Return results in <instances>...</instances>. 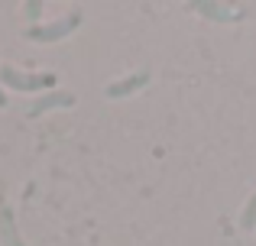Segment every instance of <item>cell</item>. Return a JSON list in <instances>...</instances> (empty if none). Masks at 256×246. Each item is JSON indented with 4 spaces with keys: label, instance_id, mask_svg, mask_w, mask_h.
Here are the masks:
<instances>
[{
    "label": "cell",
    "instance_id": "obj_1",
    "mask_svg": "<svg viewBox=\"0 0 256 246\" xmlns=\"http://www.w3.org/2000/svg\"><path fill=\"white\" fill-rule=\"evenodd\" d=\"M0 81L10 91H23V94L56 91V75L52 71H23V68H13V65H0Z\"/></svg>",
    "mask_w": 256,
    "mask_h": 246
},
{
    "label": "cell",
    "instance_id": "obj_2",
    "mask_svg": "<svg viewBox=\"0 0 256 246\" xmlns=\"http://www.w3.org/2000/svg\"><path fill=\"white\" fill-rule=\"evenodd\" d=\"M82 19H84L82 10H72V13H65V16L52 19V23H36V26H30L23 36L30 39V42H62V39H68L72 32L82 26Z\"/></svg>",
    "mask_w": 256,
    "mask_h": 246
},
{
    "label": "cell",
    "instance_id": "obj_3",
    "mask_svg": "<svg viewBox=\"0 0 256 246\" xmlns=\"http://www.w3.org/2000/svg\"><path fill=\"white\" fill-rule=\"evenodd\" d=\"M58 107H75V94H72V91H49V94H36V101L30 104L26 114H30V117H42L46 110H58Z\"/></svg>",
    "mask_w": 256,
    "mask_h": 246
},
{
    "label": "cell",
    "instance_id": "obj_4",
    "mask_svg": "<svg viewBox=\"0 0 256 246\" xmlns=\"http://www.w3.org/2000/svg\"><path fill=\"white\" fill-rule=\"evenodd\" d=\"M146 84H150V71H146V68H140L136 75H126V78H120V81L107 84V91H104V94H107V97H114V101H117V97L136 94L140 88H146Z\"/></svg>",
    "mask_w": 256,
    "mask_h": 246
},
{
    "label": "cell",
    "instance_id": "obj_5",
    "mask_svg": "<svg viewBox=\"0 0 256 246\" xmlns=\"http://www.w3.org/2000/svg\"><path fill=\"white\" fill-rule=\"evenodd\" d=\"M0 240H4V246H26L23 237H20L16 230V217H13V208L0 198Z\"/></svg>",
    "mask_w": 256,
    "mask_h": 246
},
{
    "label": "cell",
    "instance_id": "obj_6",
    "mask_svg": "<svg viewBox=\"0 0 256 246\" xmlns=\"http://www.w3.org/2000/svg\"><path fill=\"white\" fill-rule=\"evenodd\" d=\"M194 10L201 16L214 19V23H237V19H244V10H234V6H224V3H208V0H198Z\"/></svg>",
    "mask_w": 256,
    "mask_h": 246
},
{
    "label": "cell",
    "instance_id": "obj_7",
    "mask_svg": "<svg viewBox=\"0 0 256 246\" xmlns=\"http://www.w3.org/2000/svg\"><path fill=\"white\" fill-rule=\"evenodd\" d=\"M240 227H244V230L256 227V191L250 195V201L244 204V211H240Z\"/></svg>",
    "mask_w": 256,
    "mask_h": 246
},
{
    "label": "cell",
    "instance_id": "obj_8",
    "mask_svg": "<svg viewBox=\"0 0 256 246\" xmlns=\"http://www.w3.org/2000/svg\"><path fill=\"white\" fill-rule=\"evenodd\" d=\"M23 10H26V16H30V19H39V13H42V3H39V0H30Z\"/></svg>",
    "mask_w": 256,
    "mask_h": 246
},
{
    "label": "cell",
    "instance_id": "obj_9",
    "mask_svg": "<svg viewBox=\"0 0 256 246\" xmlns=\"http://www.w3.org/2000/svg\"><path fill=\"white\" fill-rule=\"evenodd\" d=\"M6 104H10V101H6V94H4V88H0V107H6Z\"/></svg>",
    "mask_w": 256,
    "mask_h": 246
}]
</instances>
